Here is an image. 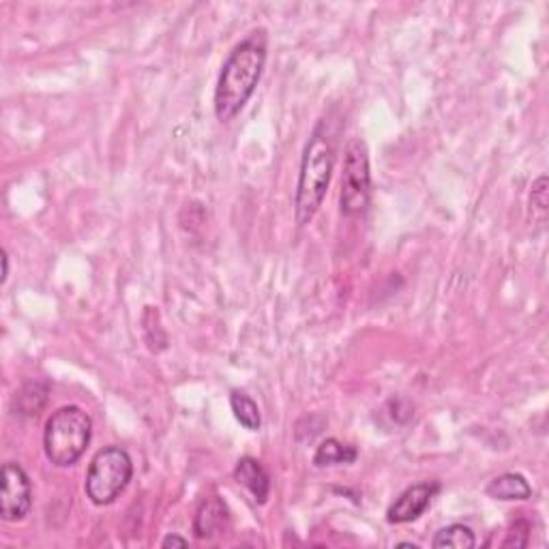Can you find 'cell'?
I'll list each match as a JSON object with an SVG mask.
<instances>
[{"label": "cell", "instance_id": "1", "mask_svg": "<svg viewBox=\"0 0 549 549\" xmlns=\"http://www.w3.org/2000/svg\"><path fill=\"white\" fill-rule=\"evenodd\" d=\"M269 56V35L255 29L232 47L223 61L220 79L215 87V116L230 122L241 114L247 101L258 88Z\"/></svg>", "mask_w": 549, "mask_h": 549}, {"label": "cell", "instance_id": "2", "mask_svg": "<svg viewBox=\"0 0 549 549\" xmlns=\"http://www.w3.org/2000/svg\"><path fill=\"white\" fill-rule=\"evenodd\" d=\"M335 168V142L329 127L318 122L303 151L301 172H298L295 194V217L298 226H307L318 215L330 185Z\"/></svg>", "mask_w": 549, "mask_h": 549}, {"label": "cell", "instance_id": "3", "mask_svg": "<svg viewBox=\"0 0 549 549\" xmlns=\"http://www.w3.org/2000/svg\"><path fill=\"white\" fill-rule=\"evenodd\" d=\"M93 438V420L82 408L62 406L47 419L44 431L46 457L58 468L79 462Z\"/></svg>", "mask_w": 549, "mask_h": 549}, {"label": "cell", "instance_id": "4", "mask_svg": "<svg viewBox=\"0 0 549 549\" xmlns=\"http://www.w3.org/2000/svg\"><path fill=\"white\" fill-rule=\"evenodd\" d=\"M133 477V462L129 453L121 446H105L97 451L87 472L84 492L97 506L114 503L125 492Z\"/></svg>", "mask_w": 549, "mask_h": 549}, {"label": "cell", "instance_id": "5", "mask_svg": "<svg viewBox=\"0 0 549 549\" xmlns=\"http://www.w3.org/2000/svg\"><path fill=\"white\" fill-rule=\"evenodd\" d=\"M371 200V170L370 153L361 137H352L345 144L344 172H341L339 206L345 217L362 215Z\"/></svg>", "mask_w": 549, "mask_h": 549}, {"label": "cell", "instance_id": "6", "mask_svg": "<svg viewBox=\"0 0 549 549\" xmlns=\"http://www.w3.org/2000/svg\"><path fill=\"white\" fill-rule=\"evenodd\" d=\"M33 509V483L20 463L3 466V492H0V517L4 521H22Z\"/></svg>", "mask_w": 549, "mask_h": 549}, {"label": "cell", "instance_id": "7", "mask_svg": "<svg viewBox=\"0 0 549 549\" xmlns=\"http://www.w3.org/2000/svg\"><path fill=\"white\" fill-rule=\"evenodd\" d=\"M438 492L440 485L434 481L410 485L408 489H403V492L397 495L395 503L388 506L387 521L388 524H408V521L419 520V517L429 509L431 498Z\"/></svg>", "mask_w": 549, "mask_h": 549}, {"label": "cell", "instance_id": "8", "mask_svg": "<svg viewBox=\"0 0 549 549\" xmlns=\"http://www.w3.org/2000/svg\"><path fill=\"white\" fill-rule=\"evenodd\" d=\"M228 520H230V513H228V506L220 495H209L204 498L195 511L194 517V532L198 538H211L215 537L217 532L226 530Z\"/></svg>", "mask_w": 549, "mask_h": 549}, {"label": "cell", "instance_id": "9", "mask_svg": "<svg viewBox=\"0 0 549 549\" xmlns=\"http://www.w3.org/2000/svg\"><path fill=\"white\" fill-rule=\"evenodd\" d=\"M234 478L238 485H243L245 489H249V494L254 495L255 503L264 504L269 500L270 494V477L264 470V466L254 457H241L234 468Z\"/></svg>", "mask_w": 549, "mask_h": 549}, {"label": "cell", "instance_id": "10", "mask_svg": "<svg viewBox=\"0 0 549 549\" xmlns=\"http://www.w3.org/2000/svg\"><path fill=\"white\" fill-rule=\"evenodd\" d=\"M489 498L503 500V503H511V500H528L532 498V487L526 481L524 474L520 472H504L495 477L485 487Z\"/></svg>", "mask_w": 549, "mask_h": 549}, {"label": "cell", "instance_id": "11", "mask_svg": "<svg viewBox=\"0 0 549 549\" xmlns=\"http://www.w3.org/2000/svg\"><path fill=\"white\" fill-rule=\"evenodd\" d=\"M359 451L354 446L344 445L337 438H327L322 445L316 449V455H313V463L318 468H327V466H337V463H354Z\"/></svg>", "mask_w": 549, "mask_h": 549}, {"label": "cell", "instance_id": "12", "mask_svg": "<svg viewBox=\"0 0 549 549\" xmlns=\"http://www.w3.org/2000/svg\"><path fill=\"white\" fill-rule=\"evenodd\" d=\"M46 402V382H26V385L20 388V393H15V408H18L20 414H24V417H37V414L44 410Z\"/></svg>", "mask_w": 549, "mask_h": 549}, {"label": "cell", "instance_id": "13", "mask_svg": "<svg viewBox=\"0 0 549 549\" xmlns=\"http://www.w3.org/2000/svg\"><path fill=\"white\" fill-rule=\"evenodd\" d=\"M230 406L234 412V419L243 425L247 431H258L262 428V417H260L258 403L254 402L247 393L232 391L230 393Z\"/></svg>", "mask_w": 549, "mask_h": 549}, {"label": "cell", "instance_id": "14", "mask_svg": "<svg viewBox=\"0 0 549 549\" xmlns=\"http://www.w3.org/2000/svg\"><path fill=\"white\" fill-rule=\"evenodd\" d=\"M477 545V537L468 526L463 524H451L442 530L436 532L431 547L436 549H472Z\"/></svg>", "mask_w": 549, "mask_h": 549}, {"label": "cell", "instance_id": "15", "mask_svg": "<svg viewBox=\"0 0 549 549\" xmlns=\"http://www.w3.org/2000/svg\"><path fill=\"white\" fill-rule=\"evenodd\" d=\"M142 335H144V341H146L148 350L154 352V354H159V352H163L165 348H168V335H165V330L162 327L157 307H144Z\"/></svg>", "mask_w": 549, "mask_h": 549}, {"label": "cell", "instance_id": "16", "mask_svg": "<svg viewBox=\"0 0 549 549\" xmlns=\"http://www.w3.org/2000/svg\"><path fill=\"white\" fill-rule=\"evenodd\" d=\"M528 543H530V526L528 521H515L506 532L503 547H528Z\"/></svg>", "mask_w": 549, "mask_h": 549}, {"label": "cell", "instance_id": "17", "mask_svg": "<svg viewBox=\"0 0 549 549\" xmlns=\"http://www.w3.org/2000/svg\"><path fill=\"white\" fill-rule=\"evenodd\" d=\"M537 209L538 215H541V220L545 217L547 212V179L545 176H541V179L537 180L535 185H532L530 191V211Z\"/></svg>", "mask_w": 549, "mask_h": 549}, {"label": "cell", "instance_id": "18", "mask_svg": "<svg viewBox=\"0 0 549 549\" xmlns=\"http://www.w3.org/2000/svg\"><path fill=\"white\" fill-rule=\"evenodd\" d=\"M189 541L187 538L179 537V535H168L162 541V547H187Z\"/></svg>", "mask_w": 549, "mask_h": 549}, {"label": "cell", "instance_id": "19", "mask_svg": "<svg viewBox=\"0 0 549 549\" xmlns=\"http://www.w3.org/2000/svg\"><path fill=\"white\" fill-rule=\"evenodd\" d=\"M9 279V254L3 252V277H0V284H7Z\"/></svg>", "mask_w": 549, "mask_h": 549}, {"label": "cell", "instance_id": "20", "mask_svg": "<svg viewBox=\"0 0 549 549\" xmlns=\"http://www.w3.org/2000/svg\"><path fill=\"white\" fill-rule=\"evenodd\" d=\"M397 547H412V549H419L417 543H397Z\"/></svg>", "mask_w": 549, "mask_h": 549}]
</instances>
